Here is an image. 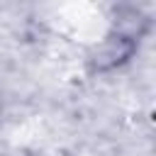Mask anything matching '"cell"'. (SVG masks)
I'll list each match as a JSON object with an SVG mask.
<instances>
[{
	"label": "cell",
	"mask_w": 156,
	"mask_h": 156,
	"mask_svg": "<svg viewBox=\"0 0 156 156\" xmlns=\"http://www.w3.org/2000/svg\"><path fill=\"white\" fill-rule=\"evenodd\" d=\"M149 24L151 20L141 10H127V15L115 20L107 34L90 49L88 68L93 73H112L124 63H129L139 51V44L149 32Z\"/></svg>",
	"instance_id": "cell-1"
},
{
	"label": "cell",
	"mask_w": 156,
	"mask_h": 156,
	"mask_svg": "<svg viewBox=\"0 0 156 156\" xmlns=\"http://www.w3.org/2000/svg\"><path fill=\"white\" fill-rule=\"evenodd\" d=\"M2 112H5V98H2V90H0V117H2Z\"/></svg>",
	"instance_id": "cell-2"
}]
</instances>
